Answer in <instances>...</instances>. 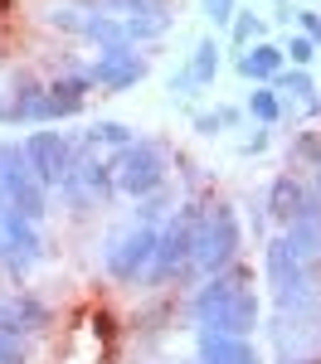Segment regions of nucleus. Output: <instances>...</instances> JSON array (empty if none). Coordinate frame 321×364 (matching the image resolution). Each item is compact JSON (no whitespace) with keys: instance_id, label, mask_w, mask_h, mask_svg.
Returning <instances> with one entry per match:
<instances>
[{"instance_id":"obj_1","label":"nucleus","mask_w":321,"mask_h":364,"mask_svg":"<svg viewBox=\"0 0 321 364\" xmlns=\"http://www.w3.org/2000/svg\"><path fill=\"white\" fill-rule=\"evenodd\" d=\"M204 209H209V204L190 199V204L171 209V219L156 228V257H151V272H146L151 282H171L195 262V238H200Z\"/></svg>"},{"instance_id":"obj_2","label":"nucleus","mask_w":321,"mask_h":364,"mask_svg":"<svg viewBox=\"0 0 321 364\" xmlns=\"http://www.w3.org/2000/svg\"><path fill=\"white\" fill-rule=\"evenodd\" d=\"M107 175H112V190L132 199H146L166 185V151L161 141H132L122 146L112 161H107Z\"/></svg>"},{"instance_id":"obj_3","label":"nucleus","mask_w":321,"mask_h":364,"mask_svg":"<svg viewBox=\"0 0 321 364\" xmlns=\"http://www.w3.org/2000/svg\"><path fill=\"white\" fill-rule=\"evenodd\" d=\"M238 248H243V233H238L233 204H209L204 224H200V238H195V267H200L204 277H214L229 262H238Z\"/></svg>"},{"instance_id":"obj_4","label":"nucleus","mask_w":321,"mask_h":364,"mask_svg":"<svg viewBox=\"0 0 321 364\" xmlns=\"http://www.w3.org/2000/svg\"><path fill=\"white\" fill-rule=\"evenodd\" d=\"M0 204H10L15 214H25L29 224H39L44 209H49V190L29 175L20 141H0Z\"/></svg>"},{"instance_id":"obj_5","label":"nucleus","mask_w":321,"mask_h":364,"mask_svg":"<svg viewBox=\"0 0 321 364\" xmlns=\"http://www.w3.org/2000/svg\"><path fill=\"white\" fill-rule=\"evenodd\" d=\"M263 272H268V287H273V296H278V306H283V311L307 306L312 291H317V272H312L307 262L292 257V248H288L283 233L263 248Z\"/></svg>"},{"instance_id":"obj_6","label":"nucleus","mask_w":321,"mask_h":364,"mask_svg":"<svg viewBox=\"0 0 321 364\" xmlns=\"http://www.w3.org/2000/svg\"><path fill=\"white\" fill-rule=\"evenodd\" d=\"M151 257H156V228L132 224L127 233H117L112 243L102 248V267H107V277H112V282L137 287V282L151 272Z\"/></svg>"},{"instance_id":"obj_7","label":"nucleus","mask_w":321,"mask_h":364,"mask_svg":"<svg viewBox=\"0 0 321 364\" xmlns=\"http://www.w3.org/2000/svg\"><path fill=\"white\" fill-rule=\"evenodd\" d=\"M20 151H25L29 175H34L44 190L63 185L68 170H73V136H63V132H29V136L20 141Z\"/></svg>"},{"instance_id":"obj_8","label":"nucleus","mask_w":321,"mask_h":364,"mask_svg":"<svg viewBox=\"0 0 321 364\" xmlns=\"http://www.w3.org/2000/svg\"><path fill=\"white\" fill-rule=\"evenodd\" d=\"M195 331H214V336H243L253 340V331L263 326V306H258V291H238L229 301H214L190 316Z\"/></svg>"},{"instance_id":"obj_9","label":"nucleus","mask_w":321,"mask_h":364,"mask_svg":"<svg viewBox=\"0 0 321 364\" xmlns=\"http://www.w3.org/2000/svg\"><path fill=\"white\" fill-rule=\"evenodd\" d=\"M83 73H88V83L102 87V92H127V87H137L146 78V58L137 54V44H107V49H98V58Z\"/></svg>"},{"instance_id":"obj_10","label":"nucleus","mask_w":321,"mask_h":364,"mask_svg":"<svg viewBox=\"0 0 321 364\" xmlns=\"http://www.w3.org/2000/svg\"><path fill=\"white\" fill-rule=\"evenodd\" d=\"M39 257H44V238H39V228L29 224L25 214H15L10 204H0V262H5L15 277H25Z\"/></svg>"},{"instance_id":"obj_11","label":"nucleus","mask_w":321,"mask_h":364,"mask_svg":"<svg viewBox=\"0 0 321 364\" xmlns=\"http://www.w3.org/2000/svg\"><path fill=\"white\" fill-rule=\"evenodd\" d=\"M195 360L200 364H263L253 340L214 336V331H195Z\"/></svg>"},{"instance_id":"obj_12","label":"nucleus","mask_w":321,"mask_h":364,"mask_svg":"<svg viewBox=\"0 0 321 364\" xmlns=\"http://www.w3.org/2000/svg\"><path fill=\"white\" fill-rule=\"evenodd\" d=\"M5 107H10V122H15V127H44V122H54V117H49V87L39 83V78H29V73H20V78H15V87H10V102H5Z\"/></svg>"},{"instance_id":"obj_13","label":"nucleus","mask_w":321,"mask_h":364,"mask_svg":"<svg viewBox=\"0 0 321 364\" xmlns=\"http://www.w3.org/2000/svg\"><path fill=\"white\" fill-rule=\"evenodd\" d=\"M302 190H307V180H297L292 170L273 175V180H268V195H263V209H268V219L288 228L292 219L302 214Z\"/></svg>"},{"instance_id":"obj_14","label":"nucleus","mask_w":321,"mask_h":364,"mask_svg":"<svg viewBox=\"0 0 321 364\" xmlns=\"http://www.w3.org/2000/svg\"><path fill=\"white\" fill-rule=\"evenodd\" d=\"M44 87H49V117H54V122L78 117L83 102H88V92H93L83 68H73V73H63V78H54V83H44Z\"/></svg>"},{"instance_id":"obj_15","label":"nucleus","mask_w":321,"mask_h":364,"mask_svg":"<svg viewBox=\"0 0 321 364\" xmlns=\"http://www.w3.org/2000/svg\"><path fill=\"white\" fill-rule=\"evenodd\" d=\"M283 63H288V58H283V49H278V44H268V39L248 44L243 54L233 58V68H238L248 83H273V78L283 73Z\"/></svg>"},{"instance_id":"obj_16","label":"nucleus","mask_w":321,"mask_h":364,"mask_svg":"<svg viewBox=\"0 0 321 364\" xmlns=\"http://www.w3.org/2000/svg\"><path fill=\"white\" fill-rule=\"evenodd\" d=\"M268 87H273L278 97H292V102H302V107L317 112V83H312V68H283Z\"/></svg>"},{"instance_id":"obj_17","label":"nucleus","mask_w":321,"mask_h":364,"mask_svg":"<svg viewBox=\"0 0 321 364\" xmlns=\"http://www.w3.org/2000/svg\"><path fill=\"white\" fill-rule=\"evenodd\" d=\"M283 238H288V248H292L297 262L312 267V257H321V219H292Z\"/></svg>"},{"instance_id":"obj_18","label":"nucleus","mask_w":321,"mask_h":364,"mask_svg":"<svg viewBox=\"0 0 321 364\" xmlns=\"http://www.w3.org/2000/svg\"><path fill=\"white\" fill-rule=\"evenodd\" d=\"M83 39H93L98 49H107V44H127V25L117 20V15H102V10H83V29H78Z\"/></svg>"},{"instance_id":"obj_19","label":"nucleus","mask_w":321,"mask_h":364,"mask_svg":"<svg viewBox=\"0 0 321 364\" xmlns=\"http://www.w3.org/2000/svg\"><path fill=\"white\" fill-rule=\"evenodd\" d=\"M10 311H15V321H20V331H25V336H39V331H49V321H54V311L44 306L39 296H29V291L10 296Z\"/></svg>"},{"instance_id":"obj_20","label":"nucleus","mask_w":321,"mask_h":364,"mask_svg":"<svg viewBox=\"0 0 321 364\" xmlns=\"http://www.w3.org/2000/svg\"><path fill=\"white\" fill-rule=\"evenodd\" d=\"M185 73L195 78V87L214 83V78H219V39H200L195 54H190V63H185Z\"/></svg>"},{"instance_id":"obj_21","label":"nucleus","mask_w":321,"mask_h":364,"mask_svg":"<svg viewBox=\"0 0 321 364\" xmlns=\"http://www.w3.org/2000/svg\"><path fill=\"white\" fill-rule=\"evenodd\" d=\"M127 44H146V39H161L171 29V15L166 10H146V15H127Z\"/></svg>"},{"instance_id":"obj_22","label":"nucleus","mask_w":321,"mask_h":364,"mask_svg":"<svg viewBox=\"0 0 321 364\" xmlns=\"http://www.w3.org/2000/svg\"><path fill=\"white\" fill-rule=\"evenodd\" d=\"M248 117H253L258 127H278V122H283V97L268 83H253V92H248Z\"/></svg>"},{"instance_id":"obj_23","label":"nucleus","mask_w":321,"mask_h":364,"mask_svg":"<svg viewBox=\"0 0 321 364\" xmlns=\"http://www.w3.org/2000/svg\"><path fill=\"white\" fill-rule=\"evenodd\" d=\"M132 127H127V122H112V117H102V122H93V127H88V136H83V146H117V151H122V146H132Z\"/></svg>"},{"instance_id":"obj_24","label":"nucleus","mask_w":321,"mask_h":364,"mask_svg":"<svg viewBox=\"0 0 321 364\" xmlns=\"http://www.w3.org/2000/svg\"><path fill=\"white\" fill-rule=\"evenodd\" d=\"M263 39V20L258 15H248V10H233V20H229V44L243 54L248 44H258Z\"/></svg>"},{"instance_id":"obj_25","label":"nucleus","mask_w":321,"mask_h":364,"mask_svg":"<svg viewBox=\"0 0 321 364\" xmlns=\"http://www.w3.org/2000/svg\"><path fill=\"white\" fill-rule=\"evenodd\" d=\"M238 107H214V112H195V132L200 136H219V132H233L238 127Z\"/></svg>"},{"instance_id":"obj_26","label":"nucleus","mask_w":321,"mask_h":364,"mask_svg":"<svg viewBox=\"0 0 321 364\" xmlns=\"http://www.w3.org/2000/svg\"><path fill=\"white\" fill-rule=\"evenodd\" d=\"M317 54H321V49L307 39V34H292L288 44H283V58H288L292 68H312V58H317Z\"/></svg>"},{"instance_id":"obj_27","label":"nucleus","mask_w":321,"mask_h":364,"mask_svg":"<svg viewBox=\"0 0 321 364\" xmlns=\"http://www.w3.org/2000/svg\"><path fill=\"white\" fill-rule=\"evenodd\" d=\"M166 209H171V204H166V195H161V190H156V195H146V199H137V224L156 228L161 219H171Z\"/></svg>"},{"instance_id":"obj_28","label":"nucleus","mask_w":321,"mask_h":364,"mask_svg":"<svg viewBox=\"0 0 321 364\" xmlns=\"http://www.w3.org/2000/svg\"><path fill=\"white\" fill-rule=\"evenodd\" d=\"M233 10H238V0H204V20H209V25H219V29H229Z\"/></svg>"},{"instance_id":"obj_29","label":"nucleus","mask_w":321,"mask_h":364,"mask_svg":"<svg viewBox=\"0 0 321 364\" xmlns=\"http://www.w3.org/2000/svg\"><path fill=\"white\" fill-rule=\"evenodd\" d=\"M0 364H29V345L20 336H0Z\"/></svg>"},{"instance_id":"obj_30","label":"nucleus","mask_w":321,"mask_h":364,"mask_svg":"<svg viewBox=\"0 0 321 364\" xmlns=\"http://www.w3.org/2000/svg\"><path fill=\"white\" fill-rule=\"evenodd\" d=\"M49 25H54V29H68V34H78V29H83V10L58 5V10H49Z\"/></svg>"},{"instance_id":"obj_31","label":"nucleus","mask_w":321,"mask_h":364,"mask_svg":"<svg viewBox=\"0 0 321 364\" xmlns=\"http://www.w3.org/2000/svg\"><path fill=\"white\" fill-rule=\"evenodd\" d=\"M292 156H302L307 166H321V136H317V132L297 136V146H292Z\"/></svg>"},{"instance_id":"obj_32","label":"nucleus","mask_w":321,"mask_h":364,"mask_svg":"<svg viewBox=\"0 0 321 364\" xmlns=\"http://www.w3.org/2000/svg\"><path fill=\"white\" fill-rule=\"evenodd\" d=\"M292 20H297V34H307V39L321 49V15H317V10H297Z\"/></svg>"},{"instance_id":"obj_33","label":"nucleus","mask_w":321,"mask_h":364,"mask_svg":"<svg viewBox=\"0 0 321 364\" xmlns=\"http://www.w3.org/2000/svg\"><path fill=\"white\" fill-rule=\"evenodd\" d=\"M102 5H112L122 15H146V10H166V0H102Z\"/></svg>"},{"instance_id":"obj_34","label":"nucleus","mask_w":321,"mask_h":364,"mask_svg":"<svg viewBox=\"0 0 321 364\" xmlns=\"http://www.w3.org/2000/svg\"><path fill=\"white\" fill-rule=\"evenodd\" d=\"M268 141H273V136H268V127H253V136L243 141L238 151H243V156H258V151H268Z\"/></svg>"},{"instance_id":"obj_35","label":"nucleus","mask_w":321,"mask_h":364,"mask_svg":"<svg viewBox=\"0 0 321 364\" xmlns=\"http://www.w3.org/2000/svg\"><path fill=\"white\" fill-rule=\"evenodd\" d=\"M0 122H10V107H5V97H0Z\"/></svg>"},{"instance_id":"obj_36","label":"nucleus","mask_w":321,"mask_h":364,"mask_svg":"<svg viewBox=\"0 0 321 364\" xmlns=\"http://www.w3.org/2000/svg\"><path fill=\"white\" fill-rule=\"evenodd\" d=\"M288 364H321V360H288Z\"/></svg>"},{"instance_id":"obj_37","label":"nucleus","mask_w":321,"mask_h":364,"mask_svg":"<svg viewBox=\"0 0 321 364\" xmlns=\"http://www.w3.org/2000/svg\"><path fill=\"white\" fill-rule=\"evenodd\" d=\"M317 190H321V166H317Z\"/></svg>"},{"instance_id":"obj_38","label":"nucleus","mask_w":321,"mask_h":364,"mask_svg":"<svg viewBox=\"0 0 321 364\" xmlns=\"http://www.w3.org/2000/svg\"><path fill=\"white\" fill-rule=\"evenodd\" d=\"M195 364H200V360H195Z\"/></svg>"}]
</instances>
